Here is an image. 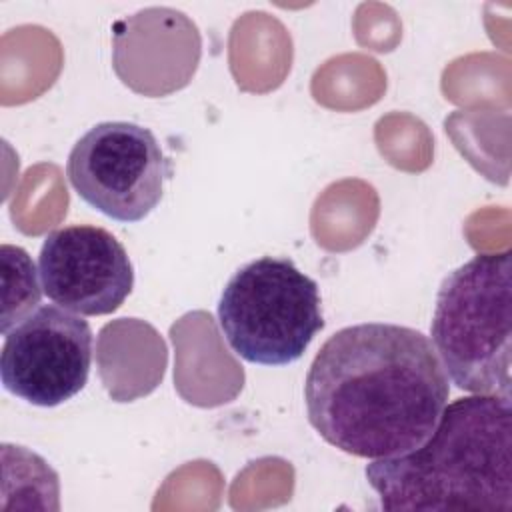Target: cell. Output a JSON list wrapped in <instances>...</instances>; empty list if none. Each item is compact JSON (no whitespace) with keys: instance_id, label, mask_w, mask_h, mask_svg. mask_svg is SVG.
<instances>
[{"instance_id":"1","label":"cell","mask_w":512,"mask_h":512,"mask_svg":"<svg viewBox=\"0 0 512 512\" xmlns=\"http://www.w3.org/2000/svg\"><path fill=\"white\" fill-rule=\"evenodd\" d=\"M444 366L420 330L364 322L332 334L314 356L304 400L308 422L334 448L392 458L418 448L448 404Z\"/></svg>"},{"instance_id":"2","label":"cell","mask_w":512,"mask_h":512,"mask_svg":"<svg viewBox=\"0 0 512 512\" xmlns=\"http://www.w3.org/2000/svg\"><path fill=\"white\" fill-rule=\"evenodd\" d=\"M364 472L384 510L510 512V396L472 394L446 404L418 448L372 460Z\"/></svg>"},{"instance_id":"3","label":"cell","mask_w":512,"mask_h":512,"mask_svg":"<svg viewBox=\"0 0 512 512\" xmlns=\"http://www.w3.org/2000/svg\"><path fill=\"white\" fill-rule=\"evenodd\" d=\"M510 250L476 254L440 284L430 324L432 346L456 388L510 396Z\"/></svg>"},{"instance_id":"4","label":"cell","mask_w":512,"mask_h":512,"mask_svg":"<svg viewBox=\"0 0 512 512\" xmlns=\"http://www.w3.org/2000/svg\"><path fill=\"white\" fill-rule=\"evenodd\" d=\"M218 324L242 360L260 366L292 364L324 328L318 284L286 256H260L226 282Z\"/></svg>"},{"instance_id":"5","label":"cell","mask_w":512,"mask_h":512,"mask_svg":"<svg viewBox=\"0 0 512 512\" xmlns=\"http://www.w3.org/2000/svg\"><path fill=\"white\" fill-rule=\"evenodd\" d=\"M66 174L94 210L118 222H140L160 204L170 162L148 128L114 120L76 140Z\"/></svg>"},{"instance_id":"6","label":"cell","mask_w":512,"mask_h":512,"mask_svg":"<svg viewBox=\"0 0 512 512\" xmlns=\"http://www.w3.org/2000/svg\"><path fill=\"white\" fill-rule=\"evenodd\" d=\"M92 330L62 306H38L4 334L0 378L20 400L52 408L76 396L88 382Z\"/></svg>"},{"instance_id":"7","label":"cell","mask_w":512,"mask_h":512,"mask_svg":"<svg viewBox=\"0 0 512 512\" xmlns=\"http://www.w3.org/2000/svg\"><path fill=\"white\" fill-rule=\"evenodd\" d=\"M44 294L80 316L118 310L134 288V268L126 248L106 228L70 224L52 230L38 254Z\"/></svg>"},{"instance_id":"8","label":"cell","mask_w":512,"mask_h":512,"mask_svg":"<svg viewBox=\"0 0 512 512\" xmlns=\"http://www.w3.org/2000/svg\"><path fill=\"white\" fill-rule=\"evenodd\" d=\"M0 256L4 284L2 334H6L38 308L44 290H40L34 262L24 248L2 244Z\"/></svg>"}]
</instances>
